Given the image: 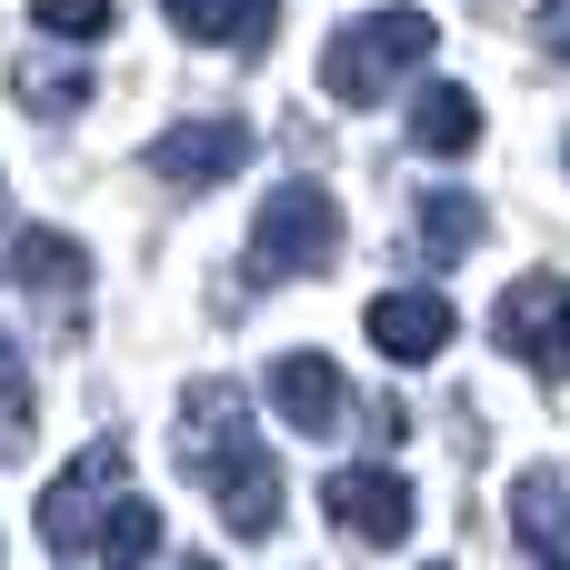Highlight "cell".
Instances as JSON below:
<instances>
[{
	"label": "cell",
	"instance_id": "obj_1",
	"mask_svg": "<svg viewBox=\"0 0 570 570\" xmlns=\"http://www.w3.org/2000/svg\"><path fill=\"white\" fill-rule=\"evenodd\" d=\"M180 461L210 491V511L230 521V541H271L281 531V461L261 451L240 381H190L180 391Z\"/></svg>",
	"mask_w": 570,
	"mask_h": 570
},
{
	"label": "cell",
	"instance_id": "obj_2",
	"mask_svg": "<svg viewBox=\"0 0 570 570\" xmlns=\"http://www.w3.org/2000/svg\"><path fill=\"white\" fill-rule=\"evenodd\" d=\"M441 50V20L431 10H371V20H341L331 30V50H321V90L331 100H351V110H371L401 70H421Z\"/></svg>",
	"mask_w": 570,
	"mask_h": 570
},
{
	"label": "cell",
	"instance_id": "obj_3",
	"mask_svg": "<svg viewBox=\"0 0 570 570\" xmlns=\"http://www.w3.org/2000/svg\"><path fill=\"white\" fill-rule=\"evenodd\" d=\"M341 261V200L321 180H281L250 220V281H311Z\"/></svg>",
	"mask_w": 570,
	"mask_h": 570
},
{
	"label": "cell",
	"instance_id": "obj_4",
	"mask_svg": "<svg viewBox=\"0 0 570 570\" xmlns=\"http://www.w3.org/2000/svg\"><path fill=\"white\" fill-rule=\"evenodd\" d=\"M491 341L511 361H531L541 381H570V281L561 271H521L491 311Z\"/></svg>",
	"mask_w": 570,
	"mask_h": 570
},
{
	"label": "cell",
	"instance_id": "obj_5",
	"mask_svg": "<svg viewBox=\"0 0 570 570\" xmlns=\"http://www.w3.org/2000/svg\"><path fill=\"white\" fill-rule=\"evenodd\" d=\"M130 491V451H110V441H90L50 491H40V541L50 551H80V541H100V521H110V501Z\"/></svg>",
	"mask_w": 570,
	"mask_h": 570
},
{
	"label": "cell",
	"instance_id": "obj_6",
	"mask_svg": "<svg viewBox=\"0 0 570 570\" xmlns=\"http://www.w3.org/2000/svg\"><path fill=\"white\" fill-rule=\"evenodd\" d=\"M321 511H331V531H351L361 551H391V541H411V511H421V501H411L401 471H371V461H361V471H331V481H321Z\"/></svg>",
	"mask_w": 570,
	"mask_h": 570
},
{
	"label": "cell",
	"instance_id": "obj_7",
	"mask_svg": "<svg viewBox=\"0 0 570 570\" xmlns=\"http://www.w3.org/2000/svg\"><path fill=\"white\" fill-rule=\"evenodd\" d=\"M240 160H250V120H180L150 140V180L170 190H220Z\"/></svg>",
	"mask_w": 570,
	"mask_h": 570
},
{
	"label": "cell",
	"instance_id": "obj_8",
	"mask_svg": "<svg viewBox=\"0 0 570 570\" xmlns=\"http://www.w3.org/2000/svg\"><path fill=\"white\" fill-rule=\"evenodd\" d=\"M10 281H20L40 311L80 321V291H90V250H80L70 230H20V240H10Z\"/></svg>",
	"mask_w": 570,
	"mask_h": 570
},
{
	"label": "cell",
	"instance_id": "obj_9",
	"mask_svg": "<svg viewBox=\"0 0 570 570\" xmlns=\"http://www.w3.org/2000/svg\"><path fill=\"white\" fill-rule=\"evenodd\" d=\"M451 331H461V321H451L441 291H381V301H371V351H381V361H441Z\"/></svg>",
	"mask_w": 570,
	"mask_h": 570
},
{
	"label": "cell",
	"instance_id": "obj_10",
	"mask_svg": "<svg viewBox=\"0 0 570 570\" xmlns=\"http://www.w3.org/2000/svg\"><path fill=\"white\" fill-rule=\"evenodd\" d=\"M271 411L291 421V431H341V411H351V391H341V371L321 361V351H281L271 361Z\"/></svg>",
	"mask_w": 570,
	"mask_h": 570
},
{
	"label": "cell",
	"instance_id": "obj_11",
	"mask_svg": "<svg viewBox=\"0 0 570 570\" xmlns=\"http://www.w3.org/2000/svg\"><path fill=\"white\" fill-rule=\"evenodd\" d=\"M411 140H421L431 160H461V150H481V100H471L461 80H431V90L411 100Z\"/></svg>",
	"mask_w": 570,
	"mask_h": 570
},
{
	"label": "cell",
	"instance_id": "obj_12",
	"mask_svg": "<svg viewBox=\"0 0 570 570\" xmlns=\"http://www.w3.org/2000/svg\"><path fill=\"white\" fill-rule=\"evenodd\" d=\"M180 40H210V50H261L271 40V0H160Z\"/></svg>",
	"mask_w": 570,
	"mask_h": 570
},
{
	"label": "cell",
	"instance_id": "obj_13",
	"mask_svg": "<svg viewBox=\"0 0 570 570\" xmlns=\"http://www.w3.org/2000/svg\"><path fill=\"white\" fill-rule=\"evenodd\" d=\"M511 531H521L541 561L570 541V481L561 471H521V481H511Z\"/></svg>",
	"mask_w": 570,
	"mask_h": 570
},
{
	"label": "cell",
	"instance_id": "obj_14",
	"mask_svg": "<svg viewBox=\"0 0 570 570\" xmlns=\"http://www.w3.org/2000/svg\"><path fill=\"white\" fill-rule=\"evenodd\" d=\"M90 551H100V570H150V551H160V511H150L140 491H120Z\"/></svg>",
	"mask_w": 570,
	"mask_h": 570
},
{
	"label": "cell",
	"instance_id": "obj_15",
	"mask_svg": "<svg viewBox=\"0 0 570 570\" xmlns=\"http://www.w3.org/2000/svg\"><path fill=\"white\" fill-rule=\"evenodd\" d=\"M481 230H491V220H481L471 190H431V200H421V250H431V261H471Z\"/></svg>",
	"mask_w": 570,
	"mask_h": 570
},
{
	"label": "cell",
	"instance_id": "obj_16",
	"mask_svg": "<svg viewBox=\"0 0 570 570\" xmlns=\"http://www.w3.org/2000/svg\"><path fill=\"white\" fill-rule=\"evenodd\" d=\"M10 90H20V110H40V120H70V110L90 100V80H80V70H50V60H20Z\"/></svg>",
	"mask_w": 570,
	"mask_h": 570
},
{
	"label": "cell",
	"instance_id": "obj_17",
	"mask_svg": "<svg viewBox=\"0 0 570 570\" xmlns=\"http://www.w3.org/2000/svg\"><path fill=\"white\" fill-rule=\"evenodd\" d=\"M20 451H30V371L0 341V461H20Z\"/></svg>",
	"mask_w": 570,
	"mask_h": 570
},
{
	"label": "cell",
	"instance_id": "obj_18",
	"mask_svg": "<svg viewBox=\"0 0 570 570\" xmlns=\"http://www.w3.org/2000/svg\"><path fill=\"white\" fill-rule=\"evenodd\" d=\"M30 20H40L50 40H100V30L120 20V0H30Z\"/></svg>",
	"mask_w": 570,
	"mask_h": 570
},
{
	"label": "cell",
	"instance_id": "obj_19",
	"mask_svg": "<svg viewBox=\"0 0 570 570\" xmlns=\"http://www.w3.org/2000/svg\"><path fill=\"white\" fill-rule=\"evenodd\" d=\"M541 570H570V561H561V551H551V561H541Z\"/></svg>",
	"mask_w": 570,
	"mask_h": 570
},
{
	"label": "cell",
	"instance_id": "obj_20",
	"mask_svg": "<svg viewBox=\"0 0 570 570\" xmlns=\"http://www.w3.org/2000/svg\"><path fill=\"white\" fill-rule=\"evenodd\" d=\"M180 570H220V561H180Z\"/></svg>",
	"mask_w": 570,
	"mask_h": 570
},
{
	"label": "cell",
	"instance_id": "obj_21",
	"mask_svg": "<svg viewBox=\"0 0 570 570\" xmlns=\"http://www.w3.org/2000/svg\"><path fill=\"white\" fill-rule=\"evenodd\" d=\"M551 10H570V0H551Z\"/></svg>",
	"mask_w": 570,
	"mask_h": 570
},
{
	"label": "cell",
	"instance_id": "obj_22",
	"mask_svg": "<svg viewBox=\"0 0 570 570\" xmlns=\"http://www.w3.org/2000/svg\"><path fill=\"white\" fill-rule=\"evenodd\" d=\"M431 570H451V561H431Z\"/></svg>",
	"mask_w": 570,
	"mask_h": 570
}]
</instances>
